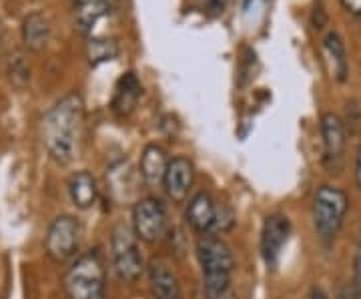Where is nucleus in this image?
I'll use <instances>...</instances> for the list:
<instances>
[{"mask_svg":"<svg viewBox=\"0 0 361 299\" xmlns=\"http://www.w3.org/2000/svg\"><path fill=\"white\" fill-rule=\"evenodd\" d=\"M85 117V103L77 92L63 97L42 118V141L49 155L66 165L73 161L78 147V133Z\"/></svg>","mask_w":361,"mask_h":299,"instance_id":"1","label":"nucleus"},{"mask_svg":"<svg viewBox=\"0 0 361 299\" xmlns=\"http://www.w3.org/2000/svg\"><path fill=\"white\" fill-rule=\"evenodd\" d=\"M197 257L203 271V293L207 299H223L231 286L235 260L229 245L215 233H201L197 239Z\"/></svg>","mask_w":361,"mask_h":299,"instance_id":"2","label":"nucleus"},{"mask_svg":"<svg viewBox=\"0 0 361 299\" xmlns=\"http://www.w3.org/2000/svg\"><path fill=\"white\" fill-rule=\"evenodd\" d=\"M349 197L336 185H322L313 195V225L323 245H331L343 225Z\"/></svg>","mask_w":361,"mask_h":299,"instance_id":"3","label":"nucleus"},{"mask_svg":"<svg viewBox=\"0 0 361 299\" xmlns=\"http://www.w3.org/2000/svg\"><path fill=\"white\" fill-rule=\"evenodd\" d=\"M106 271L99 253L80 255L65 275L68 299H106Z\"/></svg>","mask_w":361,"mask_h":299,"instance_id":"4","label":"nucleus"},{"mask_svg":"<svg viewBox=\"0 0 361 299\" xmlns=\"http://www.w3.org/2000/svg\"><path fill=\"white\" fill-rule=\"evenodd\" d=\"M111 261L116 275L125 283H135L145 271L139 237L133 231V225L116 223L111 233Z\"/></svg>","mask_w":361,"mask_h":299,"instance_id":"5","label":"nucleus"},{"mask_svg":"<svg viewBox=\"0 0 361 299\" xmlns=\"http://www.w3.org/2000/svg\"><path fill=\"white\" fill-rule=\"evenodd\" d=\"M167 209L159 199L145 197V199H139L135 203V207H133V231L141 241L157 243L167 235Z\"/></svg>","mask_w":361,"mask_h":299,"instance_id":"6","label":"nucleus"},{"mask_svg":"<svg viewBox=\"0 0 361 299\" xmlns=\"http://www.w3.org/2000/svg\"><path fill=\"white\" fill-rule=\"evenodd\" d=\"M78 241H80V225L77 219L73 215H59L47 231L44 249L52 261L63 263L77 253Z\"/></svg>","mask_w":361,"mask_h":299,"instance_id":"7","label":"nucleus"},{"mask_svg":"<svg viewBox=\"0 0 361 299\" xmlns=\"http://www.w3.org/2000/svg\"><path fill=\"white\" fill-rule=\"evenodd\" d=\"M289 233H291V223L281 213H273L263 223V229H261V255H263V261H265V265L269 269L277 267L281 251H283L285 243L289 239Z\"/></svg>","mask_w":361,"mask_h":299,"instance_id":"8","label":"nucleus"},{"mask_svg":"<svg viewBox=\"0 0 361 299\" xmlns=\"http://www.w3.org/2000/svg\"><path fill=\"white\" fill-rule=\"evenodd\" d=\"M193 183L195 167L187 157H175V159L169 161L163 187H165L169 199H171L173 203H183V201H187Z\"/></svg>","mask_w":361,"mask_h":299,"instance_id":"9","label":"nucleus"},{"mask_svg":"<svg viewBox=\"0 0 361 299\" xmlns=\"http://www.w3.org/2000/svg\"><path fill=\"white\" fill-rule=\"evenodd\" d=\"M217 219H219V205L215 199L201 191L189 199L187 205V221L199 233H211L213 229L217 231Z\"/></svg>","mask_w":361,"mask_h":299,"instance_id":"10","label":"nucleus"},{"mask_svg":"<svg viewBox=\"0 0 361 299\" xmlns=\"http://www.w3.org/2000/svg\"><path fill=\"white\" fill-rule=\"evenodd\" d=\"M149 286L155 299H183L179 279L175 271L163 260H153L149 263Z\"/></svg>","mask_w":361,"mask_h":299,"instance_id":"11","label":"nucleus"},{"mask_svg":"<svg viewBox=\"0 0 361 299\" xmlns=\"http://www.w3.org/2000/svg\"><path fill=\"white\" fill-rule=\"evenodd\" d=\"M169 159L163 147L159 145H147L142 149L141 163H139V171H141L142 183L149 189H157L165 181V173H167Z\"/></svg>","mask_w":361,"mask_h":299,"instance_id":"12","label":"nucleus"},{"mask_svg":"<svg viewBox=\"0 0 361 299\" xmlns=\"http://www.w3.org/2000/svg\"><path fill=\"white\" fill-rule=\"evenodd\" d=\"M322 139L325 159L336 165L345 151V127H343V121L337 117L336 113H323Z\"/></svg>","mask_w":361,"mask_h":299,"instance_id":"13","label":"nucleus"},{"mask_svg":"<svg viewBox=\"0 0 361 299\" xmlns=\"http://www.w3.org/2000/svg\"><path fill=\"white\" fill-rule=\"evenodd\" d=\"M323 54H325V61L329 65L331 77L336 78L337 83H345L349 75L348 52H345V42H343L339 32L331 30V32L325 35V39H323Z\"/></svg>","mask_w":361,"mask_h":299,"instance_id":"14","label":"nucleus"},{"mask_svg":"<svg viewBox=\"0 0 361 299\" xmlns=\"http://www.w3.org/2000/svg\"><path fill=\"white\" fill-rule=\"evenodd\" d=\"M141 83L135 73H127L125 77L118 80L115 91V99H113V111L118 117H127L135 111V106L139 103L141 97Z\"/></svg>","mask_w":361,"mask_h":299,"instance_id":"15","label":"nucleus"},{"mask_svg":"<svg viewBox=\"0 0 361 299\" xmlns=\"http://www.w3.org/2000/svg\"><path fill=\"white\" fill-rule=\"evenodd\" d=\"M68 193H71V199L78 209L92 207L97 203V197H99L97 179L90 175L89 171H78L68 179Z\"/></svg>","mask_w":361,"mask_h":299,"instance_id":"16","label":"nucleus"},{"mask_svg":"<svg viewBox=\"0 0 361 299\" xmlns=\"http://www.w3.org/2000/svg\"><path fill=\"white\" fill-rule=\"evenodd\" d=\"M51 39V25L42 13H30L23 20V40L26 49L42 51Z\"/></svg>","mask_w":361,"mask_h":299,"instance_id":"17","label":"nucleus"},{"mask_svg":"<svg viewBox=\"0 0 361 299\" xmlns=\"http://www.w3.org/2000/svg\"><path fill=\"white\" fill-rule=\"evenodd\" d=\"M87 54H89V61L92 65H99V63L113 61L118 54V47L113 40H89Z\"/></svg>","mask_w":361,"mask_h":299,"instance_id":"18","label":"nucleus"},{"mask_svg":"<svg viewBox=\"0 0 361 299\" xmlns=\"http://www.w3.org/2000/svg\"><path fill=\"white\" fill-rule=\"evenodd\" d=\"M106 13H109V6H106L104 0H99L94 4H89V6H82V8H78L77 14L78 25H80V28L85 32H89V30H92V26L97 25Z\"/></svg>","mask_w":361,"mask_h":299,"instance_id":"19","label":"nucleus"},{"mask_svg":"<svg viewBox=\"0 0 361 299\" xmlns=\"http://www.w3.org/2000/svg\"><path fill=\"white\" fill-rule=\"evenodd\" d=\"M311 25L315 30H322L327 26V11L323 8V4H315L313 14H311Z\"/></svg>","mask_w":361,"mask_h":299,"instance_id":"20","label":"nucleus"},{"mask_svg":"<svg viewBox=\"0 0 361 299\" xmlns=\"http://www.w3.org/2000/svg\"><path fill=\"white\" fill-rule=\"evenodd\" d=\"M353 281L361 291V229L357 237V248H355V257H353Z\"/></svg>","mask_w":361,"mask_h":299,"instance_id":"21","label":"nucleus"},{"mask_svg":"<svg viewBox=\"0 0 361 299\" xmlns=\"http://www.w3.org/2000/svg\"><path fill=\"white\" fill-rule=\"evenodd\" d=\"M11 77H23L25 80H28V66L25 65V61L20 59V56H16V61H14V65H11Z\"/></svg>","mask_w":361,"mask_h":299,"instance_id":"22","label":"nucleus"},{"mask_svg":"<svg viewBox=\"0 0 361 299\" xmlns=\"http://www.w3.org/2000/svg\"><path fill=\"white\" fill-rule=\"evenodd\" d=\"M337 299H361V291L357 289V286H345L339 289L337 293Z\"/></svg>","mask_w":361,"mask_h":299,"instance_id":"23","label":"nucleus"},{"mask_svg":"<svg viewBox=\"0 0 361 299\" xmlns=\"http://www.w3.org/2000/svg\"><path fill=\"white\" fill-rule=\"evenodd\" d=\"M341 6L353 16H361V0H339Z\"/></svg>","mask_w":361,"mask_h":299,"instance_id":"24","label":"nucleus"},{"mask_svg":"<svg viewBox=\"0 0 361 299\" xmlns=\"http://www.w3.org/2000/svg\"><path fill=\"white\" fill-rule=\"evenodd\" d=\"M355 183L361 189V147L360 151H357V159H355Z\"/></svg>","mask_w":361,"mask_h":299,"instance_id":"25","label":"nucleus"},{"mask_svg":"<svg viewBox=\"0 0 361 299\" xmlns=\"http://www.w3.org/2000/svg\"><path fill=\"white\" fill-rule=\"evenodd\" d=\"M311 299H329V298H327V293L323 291L322 287H313V289H311Z\"/></svg>","mask_w":361,"mask_h":299,"instance_id":"26","label":"nucleus"},{"mask_svg":"<svg viewBox=\"0 0 361 299\" xmlns=\"http://www.w3.org/2000/svg\"><path fill=\"white\" fill-rule=\"evenodd\" d=\"M75 4H77L78 8H82V6H89V4H94V2H99V0H73Z\"/></svg>","mask_w":361,"mask_h":299,"instance_id":"27","label":"nucleus"},{"mask_svg":"<svg viewBox=\"0 0 361 299\" xmlns=\"http://www.w3.org/2000/svg\"><path fill=\"white\" fill-rule=\"evenodd\" d=\"M223 299H237V298H235V295H229V293H227V295H225V298H223Z\"/></svg>","mask_w":361,"mask_h":299,"instance_id":"28","label":"nucleus"}]
</instances>
